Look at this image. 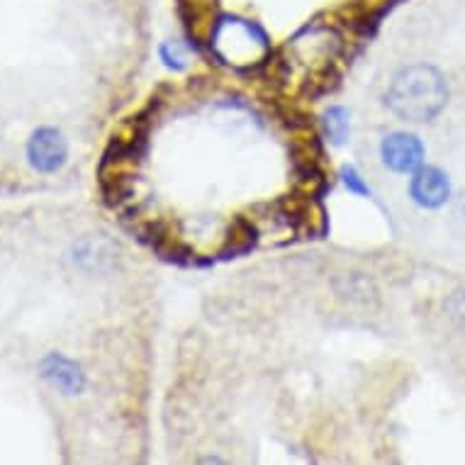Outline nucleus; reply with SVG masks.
<instances>
[{
	"mask_svg": "<svg viewBox=\"0 0 465 465\" xmlns=\"http://www.w3.org/2000/svg\"><path fill=\"white\" fill-rule=\"evenodd\" d=\"M410 195L424 210H439L450 198V181L441 168L420 166L414 171Z\"/></svg>",
	"mask_w": 465,
	"mask_h": 465,
	"instance_id": "423d86ee",
	"label": "nucleus"
},
{
	"mask_svg": "<svg viewBox=\"0 0 465 465\" xmlns=\"http://www.w3.org/2000/svg\"><path fill=\"white\" fill-rule=\"evenodd\" d=\"M381 159L395 173H414L424 163V144L412 132H390L381 142Z\"/></svg>",
	"mask_w": 465,
	"mask_h": 465,
	"instance_id": "39448f33",
	"label": "nucleus"
},
{
	"mask_svg": "<svg viewBox=\"0 0 465 465\" xmlns=\"http://www.w3.org/2000/svg\"><path fill=\"white\" fill-rule=\"evenodd\" d=\"M341 181L343 185H346V191L353 193V195H359V198H371V185L363 181V176H361L353 166L341 168Z\"/></svg>",
	"mask_w": 465,
	"mask_h": 465,
	"instance_id": "1a4fd4ad",
	"label": "nucleus"
},
{
	"mask_svg": "<svg viewBox=\"0 0 465 465\" xmlns=\"http://www.w3.org/2000/svg\"><path fill=\"white\" fill-rule=\"evenodd\" d=\"M27 161L37 173H59L69 161V139L59 127H37L27 139Z\"/></svg>",
	"mask_w": 465,
	"mask_h": 465,
	"instance_id": "7ed1b4c3",
	"label": "nucleus"
},
{
	"mask_svg": "<svg viewBox=\"0 0 465 465\" xmlns=\"http://www.w3.org/2000/svg\"><path fill=\"white\" fill-rule=\"evenodd\" d=\"M292 49L298 62H305L310 69H324L339 52V39L331 30H305L292 39Z\"/></svg>",
	"mask_w": 465,
	"mask_h": 465,
	"instance_id": "0eeeda50",
	"label": "nucleus"
},
{
	"mask_svg": "<svg viewBox=\"0 0 465 465\" xmlns=\"http://www.w3.org/2000/svg\"><path fill=\"white\" fill-rule=\"evenodd\" d=\"M37 371L42 381L49 382L56 392H62V395L66 397L81 395L85 390V385H88L84 366H81L78 361L69 359L66 353H46L45 359L39 361Z\"/></svg>",
	"mask_w": 465,
	"mask_h": 465,
	"instance_id": "20e7f679",
	"label": "nucleus"
},
{
	"mask_svg": "<svg viewBox=\"0 0 465 465\" xmlns=\"http://www.w3.org/2000/svg\"><path fill=\"white\" fill-rule=\"evenodd\" d=\"M159 54H161V62L166 64L168 69H173V71L185 69V54L178 42H163Z\"/></svg>",
	"mask_w": 465,
	"mask_h": 465,
	"instance_id": "9d476101",
	"label": "nucleus"
},
{
	"mask_svg": "<svg viewBox=\"0 0 465 465\" xmlns=\"http://www.w3.org/2000/svg\"><path fill=\"white\" fill-rule=\"evenodd\" d=\"M213 46L227 64L246 66L266 56L268 35L256 23H249L242 17H224L214 27Z\"/></svg>",
	"mask_w": 465,
	"mask_h": 465,
	"instance_id": "f03ea898",
	"label": "nucleus"
},
{
	"mask_svg": "<svg viewBox=\"0 0 465 465\" xmlns=\"http://www.w3.org/2000/svg\"><path fill=\"white\" fill-rule=\"evenodd\" d=\"M324 134L334 146H343L351 137V113L343 105H331L322 117Z\"/></svg>",
	"mask_w": 465,
	"mask_h": 465,
	"instance_id": "6e6552de",
	"label": "nucleus"
},
{
	"mask_svg": "<svg viewBox=\"0 0 465 465\" xmlns=\"http://www.w3.org/2000/svg\"><path fill=\"white\" fill-rule=\"evenodd\" d=\"M449 103V84L436 66L414 64L392 78L385 105L402 120L410 123H429L441 113Z\"/></svg>",
	"mask_w": 465,
	"mask_h": 465,
	"instance_id": "f257e3e1",
	"label": "nucleus"
}]
</instances>
